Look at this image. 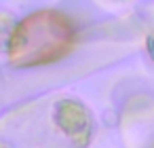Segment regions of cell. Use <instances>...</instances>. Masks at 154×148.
Listing matches in <instances>:
<instances>
[{
	"label": "cell",
	"instance_id": "obj_1",
	"mask_svg": "<svg viewBox=\"0 0 154 148\" xmlns=\"http://www.w3.org/2000/svg\"><path fill=\"white\" fill-rule=\"evenodd\" d=\"M76 40L72 21L59 11H38L21 19L9 40V59L19 68L45 66L66 57Z\"/></svg>",
	"mask_w": 154,
	"mask_h": 148
}]
</instances>
